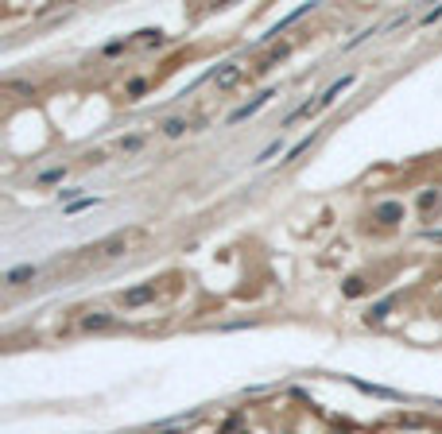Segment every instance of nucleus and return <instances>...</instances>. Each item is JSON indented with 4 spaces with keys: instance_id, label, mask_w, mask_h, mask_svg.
Masks as SVG:
<instances>
[{
    "instance_id": "10",
    "label": "nucleus",
    "mask_w": 442,
    "mask_h": 434,
    "mask_svg": "<svg viewBox=\"0 0 442 434\" xmlns=\"http://www.w3.org/2000/svg\"><path fill=\"white\" fill-rule=\"evenodd\" d=\"M388 310H392V299L376 303V306H372V314H369V322H384V318H388Z\"/></svg>"
},
{
    "instance_id": "8",
    "label": "nucleus",
    "mask_w": 442,
    "mask_h": 434,
    "mask_svg": "<svg viewBox=\"0 0 442 434\" xmlns=\"http://www.w3.org/2000/svg\"><path fill=\"white\" fill-rule=\"evenodd\" d=\"M82 326H86V330H101V326H109V314H86V318H82Z\"/></svg>"
},
{
    "instance_id": "6",
    "label": "nucleus",
    "mask_w": 442,
    "mask_h": 434,
    "mask_svg": "<svg viewBox=\"0 0 442 434\" xmlns=\"http://www.w3.org/2000/svg\"><path fill=\"white\" fill-rule=\"evenodd\" d=\"M124 248H128V236H124V233H120V236H109V241L101 244V252H105V256H120Z\"/></svg>"
},
{
    "instance_id": "12",
    "label": "nucleus",
    "mask_w": 442,
    "mask_h": 434,
    "mask_svg": "<svg viewBox=\"0 0 442 434\" xmlns=\"http://www.w3.org/2000/svg\"><path fill=\"white\" fill-rule=\"evenodd\" d=\"M163 132H167V136H183V132H186V121H178V116H175V121L163 124Z\"/></svg>"
},
{
    "instance_id": "7",
    "label": "nucleus",
    "mask_w": 442,
    "mask_h": 434,
    "mask_svg": "<svg viewBox=\"0 0 442 434\" xmlns=\"http://www.w3.org/2000/svg\"><path fill=\"white\" fill-rule=\"evenodd\" d=\"M349 82H353V78H341V82H334V86L326 89V97H322L318 105H330V101H337V97H341V89H349Z\"/></svg>"
},
{
    "instance_id": "1",
    "label": "nucleus",
    "mask_w": 442,
    "mask_h": 434,
    "mask_svg": "<svg viewBox=\"0 0 442 434\" xmlns=\"http://www.w3.org/2000/svg\"><path fill=\"white\" fill-rule=\"evenodd\" d=\"M268 97H275V93H272V89H264V93H260V97H256V101H248V105H240L237 113H229V124H240V121H248V116L256 113V109H264V105H268Z\"/></svg>"
},
{
    "instance_id": "3",
    "label": "nucleus",
    "mask_w": 442,
    "mask_h": 434,
    "mask_svg": "<svg viewBox=\"0 0 442 434\" xmlns=\"http://www.w3.org/2000/svg\"><path fill=\"white\" fill-rule=\"evenodd\" d=\"M376 217H380V221H399V217H404V206H399V202H380V206H376Z\"/></svg>"
},
{
    "instance_id": "9",
    "label": "nucleus",
    "mask_w": 442,
    "mask_h": 434,
    "mask_svg": "<svg viewBox=\"0 0 442 434\" xmlns=\"http://www.w3.org/2000/svg\"><path fill=\"white\" fill-rule=\"evenodd\" d=\"M310 140H314V136H303V140H299V144H295V148H291V151H287V159H283V163H295V159H299V155H303V151H307V148H310Z\"/></svg>"
},
{
    "instance_id": "14",
    "label": "nucleus",
    "mask_w": 442,
    "mask_h": 434,
    "mask_svg": "<svg viewBox=\"0 0 442 434\" xmlns=\"http://www.w3.org/2000/svg\"><path fill=\"white\" fill-rule=\"evenodd\" d=\"M275 151H279V140H275V144H268V148H264V151H260V155H256V163H264V159H272V155H275Z\"/></svg>"
},
{
    "instance_id": "11",
    "label": "nucleus",
    "mask_w": 442,
    "mask_h": 434,
    "mask_svg": "<svg viewBox=\"0 0 442 434\" xmlns=\"http://www.w3.org/2000/svg\"><path fill=\"white\" fill-rule=\"evenodd\" d=\"M361 291H365V279H345V295H349V299H357V295H361Z\"/></svg>"
},
{
    "instance_id": "13",
    "label": "nucleus",
    "mask_w": 442,
    "mask_h": 434,
    "mask_svg": "<svg viewBox=\"0 0 442 434\" xmlns=\"http://www.w3.org/2000/svg\"><path fill=\"white\" fill-rule=\"evenodd\" d=\"M62 174H66L62 167H51V171H43V174H39V183H58Z\"/></svg>"
},
{
    "instance_id": "2",
    "label": "nucleus",
    "mask_w": 442,
    "mask_h": 434,
    "mask_svg": "<svg viewBox=\"0 0 442 434\" xmlns=\"http://www.w3.org/2000/svg\"><path fill=\"white\" fill-rule=\"evenodd\" d=\"M155 299V283H144V287H132L128 295H124V306H144Z\"/></svg>"
},
{
    "instance_id": "4",
    "label": "nucleus",
    "mask_w": 442,
    "mask_h": 434,
    "mask_svg": "<svg viewBox=\"0 0 442 434\" xmlns=\"http://www.w3.org/2000/svg\"><path fill=\"white\" fill-rule=\"evenodd\" d=\"M4 279H8L12 287H19V283H27V279H35V268H31V264H19V268H12Z\"/></svg>"
},
{
    "instance_id": "5",
    "label": "nucleus",
    "mask_w": 442,
    "mask_h": 434,
    "mask_svg": "<svg viewBox=\"0 0 442 434\" xmlns=\"http://www.w3.org/2000/svg\"><path fill=\"white\" fill-rule=\"evenodd\" d=\"M240 74V66L237 62H225V66L217 70V74H213V82H217V86H233V78H237Z\"/></svg>"
}]
</instances>
